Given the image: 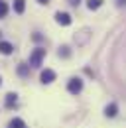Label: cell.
Segmentation results:
<instances>
[{
    "instance_id": "obj_10",
    "label": "cell",
    "mask_w": 126,
    "mask_h": 128,
    "mask_svg": "<svg viewBox=\"0 0 126 128\" xmlns=\"http://www.w3.org/2000/svg\"><path fill=\"white\" fill-rule=\"evenodd\" d=\"M87 6H89V10H96L102 6V0H87Z\"/></svg>"
},
{
    "instance_id": "obj_4",
    "label": "cell",
    "mask_w": 126,
    "mask_h": 128,
    "mask_svg": "<svg viewBox=\"0 0 126 128\" xmlns=\"http://www.w3.org/2000/svg\"><path fill=\"white\" fill-rule=\"evenodd\" d=\"M55 22H57L59 26H69V24H71V16H69L67 12H57V14H55Z\"/></svg>"
},
{
    "instance_id": "obj_1",
    "label": "cell",
    "mask_w": 126,
    "mask_h": 128,
    "mask_svg": "<svg viewBox=\"0 0 126 128\" xmlns=\"http://www.w3.org/2000/svg\"><path fill=\"white\" fill-rule=\"evenodd\" d=\"M44 57H46V49L44 48H36L32 51V55H30V65L32 67H40L42 61H44Z\"/></svg>"
},
{
    "instance_id": "obj_2",
    "label": "cell",
    "mask_w": 126,
    "mask_h": 128,
    "mask_svg": "<svg viewBox=\"0 0 126 128\" xmlns=\"http://www.w3.org/2000/svg\"><path fill=\"white\" fill-rule=\"evenodd\" d=\"M67 91H69V93H73V95H79V93L83 91V81L77 79V77L69 79V83H67Z\"/></svg>"
},
{
    "instance_id": "obj_9",
    "label": "cell",
    "mask_w": 126,
    "mask_h": 128,
    "mask_svg": "<svg viewBox=\"0 0 126 128\" xmlns=\"http://www.w3.org/2000/svg\"><path fill=\"white\" fill-rule=\"evenodd\" d=\"M10 128H26V122L22 118H12L10 120Z\"/></svg>"
},
{
    "instance_id": "obj_16",
    "label": "cell",
    "mask_w": 126,
    "mask_h": 128,
    "mask_svg": "<svg viewBox=\"0 0 126 128\" xmlns=\"http://www.w3.org/2000/svg\"><path fill=\"white\" fill-rule=\"evenodd\" d=\"M38 2H40V4H47L49 0H38Z\"/></svg>"
},
{
    "instance_id": "obj_14",
    "label": "cell",
    "mask_w": 126,
    "mask_h": 128,
    "mask_svg": "<svg viewBox=\"0 0 126 128\" xmlns=\"http://www.w3.org/2000/svg\"><path fill=\"white\" fill-rule=\"evenodd\" d=\"M67 2H69L71 6H77V4H79V2H81V0H67Z\"/></svg>"
},
{
    "instance_id": "obj_17",
    "label": "cell",
    "mask_w": 126,
    "mask_h": 128,
    "mask_svg": "<svg viewBox=\"0 0 126 128\" xmlns=\"http://www.w3.org/2000/svg\"><path fill=\"white\" fill-rule=\"evenodd\" d=\"M0 85H2V79H0Z\"/></svg>"
},
{
    "instance_id": "obj_15",
    "label": "cell",
    "mask_w": 126,
    "mask_h": 128,
    "mask_svg": "<svg viewBox=\"0 0 126 128\" xmlns=\"http://www.w3.org/2000/svg\"><path fill=\"white\" fill-rule=\"evenodd\" d=\"M116 4H118V6L122 8V6H126V0H116Z\"/></svg>"
},
{
    "instance_id": "obj_11",
    "label": "cell",
    "mask_w": 126,
    "mask_h": 128,
    "mask_svg": "<svg viewBox=\"0 0 126 128\" xmlns=\"http://www.w3.org/2000/svg\"><path fill=\"white\" fill-rule=\"evenodd\" d=\"M6 14H8V4L0 0V18H4Z\"/></svg>"
},
{
    "instance_id": "obj_7",
    "label": "cell",
    "mask_w": 126,
    "mask_h": 128,
    "mask_svg": "<svg viewBox=\"0 0 126 128\" xmlns=\"http://www.w3.org/2000/svg\"><path fill=\"white\" fill-rule=\"evenodd\" d=\"M4 102H6V106H8V108H12L16 102H18V95H16V93H8V95H6V100H4Z\"/></svg>"
},
{
    "instance_id": "obj_12",
    "label": "cell",
    "mask_w": 126,
    "mask_h": 128,
    "mask_svg": "<svg viewBox=\"0 0 126 128\" xmlns=\"http://www.w3.org/2000/svg\"><path fill=\"white\" fill-rule=\"evenodd\" d=\"M18 73H20V75H28V65H20V67H18Z\"/></svg>"
},
{
    "instance_id": "obj_5",
    "label": "cell",
    "mask_w": 126,
    "mask_h": 128,
    "mask_svg": "<svg viewBox=\"0 0 126 128\" xmlns=\"http://www.w3.org/2000/svg\"><path fill=\"white\" fill-rule=\"evenodd\" d=\"M12 51H14V46L10 42H0V53L2 55H10Z\"/></svg>"
},
{
    "instance_id": "obj_6",
    "label": "cell",
    "mask_w": 126,
    "mask_h": 128,
    "mask_svg": "<svg viewBox=\"0 0 126 128\" xmlns=\"http://www.w3.org/2000/svg\"><path fill=\"white\" fill-rule=\"evenodd\" d=\"M104 114H106V116H108V118H114V116H116V114H118V106H116V104H114V102H110L108 106H106V108H104Z\"/></svg>"
},
{
    "instance_id": "obj_3",
    "label": "cell",
    "mask_w": 126,
    "mask_h": 128,
    "mask_svg": "<svg viewBox=\"0 0 126 128\" xmlns=\"http://www.w3.org/2000/svg\"><path fill=\"white\" fill-rule=\"evenodd\" d=\"M40 79H42L44 85L53 83V81H55V71H53V69H44V71H42V75H40Z\"/></svg>"
},
{
    "instance_id": "obj_8",
    "label": "cell",
    "mask_w": 126,
    "mask_h": 128,
    "mask_svg": "<svg viewBox=\"0 0 126 128\" xmlns=\"http://www.w3.org/2000/svg\"><path fill=\"white\" fill-rule=\"evenodd\" d=\"M26 10V0H14V12L16 14H22Z\"/></svg>"
},
{
    "instance_id": "obj_13",
    "label": "cell",
    "mask_w": 126,
    "mask_h": 128,
    "mask_svg": "<svg viewBox=\"0 0 126 128\" xmlns=\"http://www.w3.org/2000/svg\"><path fill=\"white\" fill-rule=\"evenodd\" d=\"M59 57H69V48H61L59 49Z\"/></svg>"
}]
</instances>
